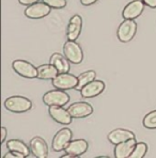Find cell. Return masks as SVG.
Segmentation results:
<instances>
[{
  "label": "cell",
  "instance_id": "cell-11",
  "mask_svg": "<svg viewBox=\"0 0 156 158\" xmlns=\"http://www.w3.org/2000/svg\"><path fill=\"white\" fill-rule=\"evenodd\" d=\"M144 2L142 0H133L123 9L122 16L124 19H136L141 15L144 9Z\"/></svg>",
  "mask_w": 156,
  "mask_h": 158
},
{
  "label": "cell",
  "instance_id": "cell-28",
  "mask_svg": "<svg viewBox=\"0 0 156 158\" xmlns=\"http://www.w3.org/2000/svg\"><path fill=\"white\" fill-rule=\"evenodd\" d=\"M6 134H8V131H6V128L4 126H2L1 127V141H0L1 143H3L4 141H6Z\"/></svg>",
  "mask_w": 156,
  "mask_h": 158
},
{
  "label": "cell",
  "instance_id": "cell-27",
  "mask_svg": "<svg viewBox=\"0 0 156 158\" xmlns=\"http://www.w3.org/2000/svg\"><path fill=\"white\" fill-rule=\"evenodd\" d=\"M145 6H148L149 8L156 9V0H142Z\"/></svg>",
  "mask_w": 156,
  "mask_h": 158
},
{
  "label": "cell",
  "instance_id": "cell-20",
  "mask_svg": "<svg viewBox=\"0 0 156 158\" xmlns=\"http://www.w3.org/2000/svg\"><path fill=\"white\" fill-rule=\"evenodd\" d=\"M6 148L8 150L10 151H13V152H17V153H20L23 154L25 157H28L31 152L30 150V146L28 148V145L24 141L22 140H18V139H11L6 142Z\"/></svg>",
  "mask_w": 156,
  "mask_h": 158
},
{
  "label": "cell",
  "instance_id": "cell-15",
  "mask_svg": "<svg viewBox=\"0 0 156 158\" xmlns=\"http://www.w3.org/2000/svg\"><path fill=\"white\" fill-rule=\"evenodd\" d=\"M30 150L36 158H46L48 156V145L41 137H34L30 141Z\"/></svg>",
  "mask_w": 156,
  "mask_h": 158
},
{
  "label": "cell",
  "instance_id": "cell-1",
  "mask_svg": "<svg viewBox=\"0 0 156 158\" xmlns=\"http://www.w3.org/2000/svg\"><path fill=\"white\" fill-rule=\"evenodd\" d=\"M4 107L6 110L14 113H24L32 108V102L24 96H11L6 99Z\"/></svg>",
  "mask_w": 156,
  "mask_h": 158
},
{
  "label": "cell",
  "instance_id": "cell-12",
  "mask_svg": "<svg viewBox=\"0 0 156 158\" xmlns=\"http://www.w3.org/2000/svg\"><path fill=\"white\" fill-rule=\"evenodd\" d=\"M105 83L102 80H93L86 85L80 90V94L83 98H93L95 96H99V94L104 92Z\"/></svg>",
  "mask_w": 156,
  "mask_h": 158
},
{
  "label": "cell",
  "instance_id": "cell-4",
  "mask_svg": "<svg viewBox=\"0 0 156 158\" xmlns=\"http://www.w3.org/2000/svg\"><path fill=\"white\" fill-rule=\"evenodd\" d=\"M70 95L64 90H53L43 95V103L46 106H65L70 102Z\"/></svg>",
  "mask_w": 156,
  "mask_h": 158
},
{
  "label": "cell",
  "instance_id": "cell-17",
  "mask_svg": "<svg viewBox=\"0 0 156 158\" xmlns=\"http://www.w3.org/2000/svg\"><path fill=\"white\" fill-rule=\"evenodd\" d=\"M133 138H135L134 132L127 131V129H123V128H117L108 134V141L111 144H115V145H117L121 142H124V141H126V140H129V139H133Z\"/></svg>",
  "mask_w": 156,
  "mask_h": 158
},
{
  "label": "cell",
  "instance_id": "cell-14",
  "mask_svg": "<svg viewBox=\"0 0 156 158\" xmlns=\"http://www.w3.org/2000/svg\"><path fill=\"white\" fill-rule=\"evenodd\" d=\"M88 148L89 144L85 139H76V140H71L64 151L72 157H78L85 154L88 151Z\"/></svg>",
  "mask_w": 156,
  "mask_h": 158
},
{
  "label": "cell",
  "instance_id": "cell-26",
  "mask_svg": "<svg viewBox=\"0 0 156 158\" xmlns=\"http://www.w3.org/2000/svg\"><path fill=\"white\" fill-rule=\"evenodd\" d=\"M18 2H19L22 6H31V4L36 3V2H39V0H18Z\"/></svg>",
  "mask_w": 156,
  "mask_h": 158
},
{
  "label": "cell",
  "instance_id": "cell-21",
  "mask_svg": "<svg viewBox=\"0 0 156 158\" xmlns=\"http://www.w3.org/2000/svg\"><path fill=\"white\" fill-rule=\"evenodd\" d=\"M95 77H96V73L94 71H87L81 73L80 75L78 76V85L76 87V90L80 91L86 85H88L89 82L95 80Z\"/></svg>",
  "mask_w": 156,
  "mask_h": 158
},
{
  "label": "cell",
  "instance_id": "cell-13",
  "mask_svg": "<svg viewBox=\"0 0 156 158\" xmlns=\"http://www.w3.org/2000/svg\"><path fill=\"white\" fill-rule=\"evenodd\" d=\"M81 28H82V18L80 15L75 14L71 17L67 25V30H66V36L67 40L71 41H76L78 39V36L80 35Z\"/></svg>",
  "mask_w": 156,
  "mask_h": 158
},
{
  "label": "cell",
  "instance_id": "cell-19",
  "mask_svg": "<svg viewBox=\"0 0 156 158\" xmlns=\"http://www.w3.org/2000/svg\"><path fill=\"white\" fill-rule=\"evenodd\" d=\"M59 74L58 69L53 64H43L38 67V78L42 80H53Z\"/></svg>",
  "mask_w": 156,
  "mask_h": 158
},
{
  "label": "cell",
  "instance_id": "cell-6",
  "mask_svg": "<svg viewBox=\"0 0 156 158\" xmlns=\"http://www.w3.org/2000/svg\"><path fill=\"white\" fill-rule=\"evenodd\" d=\"M12 69L19 76L28 79L38 78V67L26 60H15L12 63Z\"/></svg>",
  "mask_w": 156,
  "mask_h": 158
},
{
  "label": "cell",
  "instance_id": "cell-8",
  "mask_svg": "<svg viewBox=\"0 0 156 158\" xmlns=\"http://www.w3.org/2000/svg\"><path fill=\"white\" fill-rule=\"evenodd\" d=\"M72 136H73V132H72V131L70 128L60 129V131L55 135V137H53V140L52 143L53 150L56 151V152L64 151L67 144L71 142Z\"/></svg>",
  "mask_w": 156,
  "mask_h": 158
},
{
  "label": "cell",
  "instance_id": "cell-22",
  "mask_svg": "<svg viewBox=\"0 0 156 158\" xmlns=\"http://www.w3.org/2000/svg\"><path fill=\"white\" fill-rule=\"evenodd\" d=\"M146 152H148V145H146V143L138 142L135 145V148L132 154H130L129 158H142L145 156Z\"/></svg>",
  "mask_w": 156,
  "mask_h": 158
},
{
  "label": "cell",
  "instance_id": "cell-16",
  "mask_svg": "<svg viewBox=\"0 0 156 158\" xmlns=\"http://www.w3.org/2000/svg\"><path fill=\"white\" fill-rule=\"evenodd\" d=\"M137 141L135 138L126 140L116 145L115 148V157L116 158H129L136 145Z\"/></svg>",
  "mask_w": 156,
  "mask_h": 158
},
{
  "label": "cell",
  "instance_id": "cell-25",
  "mask_svg": "<svg viewBox=\"0 0 156 158\" xmlns=\"http://www.w3.org/2000/svg\"><path fill=\"white\" fill-rule=\"evenodd\" d=\"M25 156L20 153H17V152H13V151H10L8 154H6L3 156V158H24Z\"/></svg>",
  "mask_w": 156,
  "mask_h": 158
},
{
  "label": "cell",
  "instance_id": "cell-10",
  "mask_svg": "<svg viewBox=\"0 0 156 158\" xmlns=\"http://www.w3.org/2000/svg\"><path fill=\"white\" fill-rule=\"evenodd\" d=\"M49 115L53 121L62 125H69L72 123V115L67 109H64L63 106H50L48 109Z\"/></svg>",
  "mask_w": 156,
  "mask_h": 158
},
{
  "label": "cell",
  "instance_id": "cell-7",
  "mask_svg": "<svg viewBox=\"0 0 156 158\" xmlns=\"http://www.w3.org/2000/svg\"><path fill=\"white\" fill-rule=\"evenodd\" d=\"M50 8L45 2H36V3L28 6L25 10V15L30 19H41V18L47 16L50 13Z\"/></svg>",
  "mask_w": 156,
  "mask_h": 158
},
{
  "label": "cell",
  "instance_id": "cell-24",
  "mask_svg": "<svg viewBox=\"0 0 156 158\" xmlns=\"http://www.w3.org/2000/svg\"><path fill=\"white\" fill-rule=\"evenodd\" d=\"M46 4L50 6L52 9H63L66 6V0H42Z\"/></svg>",
  "mask_w": 156,
  "mask_h": 158
},
{
  "label": "cell",
  "instance_id": "cell-23",
  "mask_svg": "<svg viewBox=\"0 0 156 158\" xmlns=\"http://www.w3.org/2000/svg\"><path fill=\"white\" fill-rule=\"evenodd\" d=\"M142 124L148 129H156V110L149 112L143 118Z\"/></svg>",
  "mask_w": 156,
  "mask_h": 158
},
{
  "label": "cell",
  "instance_id": "cell-9",
  "mask_svg": "<svg viewBox=\"0 0 156 158\" xmlns=\"http://www.w3.org/2000/svg\"><path fill=\"white\" fill-rule=\"evenodd\" d=\"M67 110L71 113L73 118H82L92 114L93 107L89 103H86V102H77V103L72 104L67 108Z\"/></svg>",
  "mask_w": 156,
  "mask_h": 158
},
{
  "label": "cell",
  "instance_id": "cell-29",
  "mask_svg": "<svg viewBox=\"0 0 156 158\" xmlns=\"http://www.w3.org/2000/svg\"><path fill=\"white\" fill-rule=\"evenodd\" d=\"M97 0H80V3L82 6H91V4H94Z\"/></svg>",
  "mask_w": 156,
  "mask_h": 158
},
{
  "label": "cell",
  "instance_id": "cell-2",
  "mask_svg": "<svg viewBox=\"0 0 156 158\" xmlns=\"http://www.w3.org/2000/svg\"><path fill=\"white\" fill-rule=\"evenodd\" d=\"M53 87L59 90H72L76 89L78 85V77L70 73H59L52 80Z\"/></svg>",
  "mask_w": 156,
  "mask_h": 158
},
{
  "label": "cell",
  "instance_id": "cell-3",
  "mask_svg": "<svg viewBox=\"0 0 156 158\" xmlns=\"http://www.w3.org/2000/svg\"><path fill=\"white\" fill-rule=\"evenodd\" d=\"M63 53L72 64H80L83 60V52L78 43L67 40L63 46Z\"/></svg>",
  "mask_w": 156,
  "mask_h": 158
},
{
  "label": "cell",
  "instance_id": "cell-18",
  "mask_svg": "<svg viewBox=\"0 0 156 158\" xmlns=\"http://www.w3.org/2000/svg\"><path fill=\"white\" fill-rule=\"evenodd\" d=\"M49 63L55 65L59 73H69L71 62L65 58V56H62L60 53H53L50 57Z\"/></svg>",
  "mask_w": 156,
  "mask_h": 158
},
{
  "label": "cell",
  "instance_id": "cell-5",
  "mask_svg": "<svg viewBox=\"0 0 156 158\" xmlns=\"http://www.w3.org/2000/svg\"><path fill=\"white\" fill-rule=\"evenodd\" d=\"M137 32V23L135 19H124L118 28L117 35L120 42L129 43L134 39Z\"/></svg>",
  "mask_w": 156,
  "mask_h": 158
}]
</instances>
